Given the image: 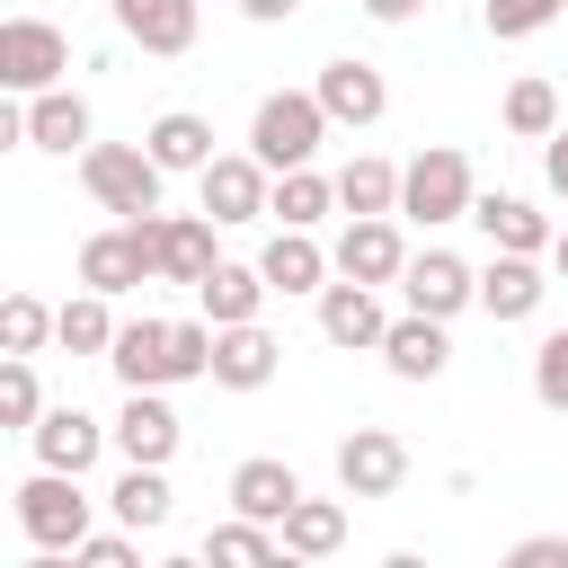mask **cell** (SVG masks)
I'll list each match as a JSON object with an SVG mask.
<instances>
[{
	"label": "cell",
	"mask_w": 568,
	"mask_h": 568,
	"mask_svg": "<svg viewBox=\"0 0 568 568\" xmlns=\"http://www.w3.org/2000/svg\"><path fill=\"white\" fill-rule=\"evenodd\" d=\"M320 142H328V106H320V89H275V98H257V115H248V151H257L275 178H284V169H311Z\"/></svg>",
	"instance_id": "obj_1"
},
{
	"label": "cell",
	"mask_w": 568,
	"mask_h": 568,
	"mask_svg": "<svg viewBox=\"0 0 568 568\" xmlns=\"http://www.w3.org/2000/svg\"><path fill=\"white\" fill-rule=\"evenodd\" d=\"M470 204H479L470 151H453V142H426V151L399 169V213H408V222L444 231V222H470Z\"/></svg>",
	"instance_id": "obj_2"
},
{
	"label": "cell",
	"mask_w": 568,
	"mask_h": 568,
	"mask_svg": "<svg viewBox=\"0 0 568 568\" xmlns=\"http://www.w3.org/2000/svg\"><path fill=\"white\" fill-rule=\"evenodd\" d=\"M160 160H151V142H89L80 151V186L115 213V222H142V213H160Z\"/></svg>",
	"instance_id": "obj_3"
},
{
	"label": "cell",
	"mask_w": 568,
	"mask_h": 568,
	"mask_svg": "<svg viewBox=\"0 0 568 568\" xmlns=\"http://www.w3.org/2000/svg\"><path fill=\"white\" fill-rule=\"evenodd\" d=\"M89 488H80V470H44L36 462V479H18V532L36 541V550H80L89 541Z\"/></svg>",
	"instance_id": "obj_4"
},
{
	"label": "cell",
	"mask_w": 568,
	"mask_h": 568,
	"mask_svg": "<svg viewBox=\"0 0 568 568\" xmlns=\"http://www.w3.org/2000/svg\"><path fill=\"white\" fill-rule=\"evenodd\" d=\"M62 71H71V36H62L53 18H9V27H0V89H9V98L53 89Z\"/></svg>",
	"instance_id": "obj_5"
},
{
	"label": "cell",
	"mask_w": 568,
	"mask_h": 568,
	"mask_svg": "<svg viewBox=\"0 0 568 568\" xmlns=\"http://www.w3.org/2000/svg\"><path fill=\"white\" fill-rule=\"evenodd\" d=\"M195 186H204V213H213L222 231H240V222H257V213L275 204V169H266L257 151H213V160L195 169Z\"/></svg>",
	"instance_id": "obj_6"
},
{
	"label": "cell",
	"mask_w": 568,
	"mask_h": 568,
	"mask_svg": "<svg viewBox=\"0 0 568 568\" xmlns=\"http://www.w3.org/2000/svg\"><path fill=\"white\" fill-rule=\"evenodd\" d=\"M80 284H98V293H133V284H160V257H151V222H115V231H89V240H80Z\"/></svg>",
	"instance_id": "obj_7"
},
{
	"label": "cell",
	"mask_w": 568,
	"mask_h": 568,
	"mask_svg": "<svg viewBox=\"0 0 568 568\" xmlns=\"http://www.w3.org/2000/svg\"><path fill=\"white\" fill-rule=\"evenodd\" d=\"M320 337H328V346H346V355H382V337H390L382 284H355V275L320 284Z\"/></svg>",
	"instance_id": "obj_8"
},
{
	"label": "cell",
	"mask_w": 568,
	"mask_h": 568,
	"mask_svg": "<svg viewBox=\"0 0 568 568\" xmlns=\"http://www.w3.org/2000/svg\"><path fill=\"white\" fill-rule=\"evenodd\" d=\"M142 222H151V257H160V284H186V293H195V284L222 266V257H213V231H222L213 213H142Z\"/></svg>",
	"instance_id": "obj_9"
},
{
	"label": "cell",
	"mask_w": 568,
	"mask_h": 568,
	"mask_svg": "<svg viewBox=\"0 0 568 568\" xmlns=\"http://www.w3.org/2000/svg\"><path fill=\"white\" fill-rule=\"evenodd\" d=\"M337 275H355V284H399V266H408V240H399V213H346V231H337Z\"/></svg>",
	"instance_id": "obj_10"
},
{
	"label": "cell",
	"mask_w": 568,
	"mask_h": 568,
	"mask_svg": "<svg viewBox=\"0 0 568 568\" xmlns=\"http://www.w3.org/2000/svg\"><path fill=\"white\" fill-rule=\"evenodd\" d=\"M399 302H408V311L453 320V311H470V302H479V266H462L453 248H408V266H399Z\"/></svg>",
	"instance_id": "obj_11"
},
{
	"label": "cell",
	"mask_w": 568,
	"mask_h": 568,
	"mask_svg": "<svg viewBox=\"0 0 568 568\" xmlns=\"http://www.w3.org/2000/svg\"><path fill=\"white\" fill-rule=\"evenodd\" d=\"M337 488H346V497H399V488H408V444H399L390 426H355V435L337 444Z\"/></svg>",
	"instance_id": "obj_12"
},
{
	"label": "cell",
	"mask_w": 568,
	"mask_h": 568,
	"mask_svg": "<svg viewBox=\"0 0 568 568\" xmlns=\"http://www.w3.org/2000/svg\"><path fill=\"white\" fill-rule=\"evenodd\" d=\"M106 364H115L124 390H169L178 382V320H124Z\"/></svg>",
	"instance_id": "obj_13"
},
{
	"label": "cell",
	"mask_w": 568,
	"mask_h": 568,
	"mask_svg": "<svg viewBox=\"0 0 568 568\" xmlns=\"http://www.w3.org/2000/svg\"><path fill=\"white\" fill-rule=\"evenodd\" d=\"M311 89H320L328 124H355V133H364V124H382V115H390V80H382L373 62H355V53L320 62V80H311Z\"/></svg>",
	"instance_id": "obj_14"
},
{
	"label": "cell",
	"mask_w": 568,
	"mask_h": 568,
	"mask_svg": "<svg viewBox=\"0 0 568 568\" xmlns=\"http://www.w3.org/2000/svg\"><path fill=\"white\" fill-rule=\"evenodd\" d=\"M541 302H550V275H541V257H524V248H497V257L479 266V311H488L497 328L532 320Z\"/></svg>",
	"instance_id": "obj_15"
},
{
	"label": "cell",
	"mask_w": 568,
	"mask_h": 568,
	"mask_svg": "<svg viewBox=\"0 0 568 568\" xmlns=\"http://www.w3.org/2000/svg\"><path fill=\"white\" fill-rule=\"evenodd\" d=\"M178 444H186V417H178L160 390H124V408H115V453H124V462H178Z\"/></svg>",
	"instance_id": "obj_16"
},
{
	"label": "cell",
	"mask_w": 568,
	"mask_h": 568,
	"mask_svg": "<svg viewBox=\"0 0 568 568\" xmlns=\"http://www.w3.org/2000/svg\"><path fill=\"white\" fill-rule=\"evenodd\" d=\"M106 435H115V426H98V417H89V408H71V399H62V408H44V417L27 426L36 462H44V470H80V479H89V462L106 453Z\"/></svg>",
	"instance_id": "obj_17"
},
{
	"label": "cell",
	"mask_w": 568,
	"mask_h": 568,
	"mask_svg": "<svg viewBox=\"0 0 568 568\" xmlns=\"http://www.w3.org/2000/svg\"><path fill=\"white\" fill-rule=\"evenodd\" d=\"M275 364H284V346H275V328H266V320L213 328V382H222V390H266V382H275Z\"/></svg>",
	"instance_id": "obj_18"
},
{
	"label": "cell",
	"mask_w": 568,
	"mask_h": 568,
	"mask_svg": "<svg viewBox=\"0 0 568 568\" xmlns=\"http://www.w3.org/2000/svg\"><path fill=\"white\" fill-rule=\"evenodd\" d=\"M382 364H390L399 382H444V364H453L444 320H435V311H399V320H390V337H382Z\"/></svg>",
	"instance_id": "obj_19"
},
{
	"label": "cell",
	"mask_w": 568,
	"mask_h": 568,
	"mask_svg": "<svg viewBox=\"0 0 568 568\" xmlns=\"http://www.w3.org/2000/svg\"><path fill=\"white\" fill-rule=\"evenodd\" d=\"M89 133H98V115H89L80 89L53 80V89L27 98V142H36V151H62V160H71V151H89Z\"/></svg>",
	"instance_id": "obj_20"
},
{
	"label": "cell",
	"mask_w": 568,
	"mask_h": 568,
	"mask_svg": "<svg viewBox=\"0 0 568 568\" xmlns=\"http://www.w3.org/2000/svg\"><path fill=\"white\" fill-rule=\"evenodd\" d=\"M293 497H302V470H293V462H275V453H248V462L231 470V515L284 524V515H293Z\"/></svg>",
	"instance_id": "obj_21"
},
{
	"label": "cell",
	"mask_w": 568,
	"mask_h": 568,
	"mask_svg": "<svg viewBox=\"0 0 568 568\" xmlns=\"http://www.w3.org/2000/svg\"><path fill=\"white\" fill-rule=\"evenodd\" d=\"M470 222L488 231V248H524V257H550V240H559V231H550V213H541V204H524V195H479V204H470Z\"/></svg>",
	"instance_id": "obj_22"
},
{
	"label": "cell",
	"mask_w": 568,
	"mask_h": 568,
	"mask_svg": "<svg viewBox=\"0 0 568 568\" xmlns=\"http://www.w3.org/2000/svg\"><path fill=\"white\" fill-rule=\"evenodd\" d=\"M115 27L142 44V53H186L195 44V0H115Z\"/></svg>",
	"instance_id": "obj_23"
},
{
	"label": "cell",
	"mask_w": 568,
	"mask_h": 568,
	"mask_svg": "<svg viewBox=\"0 0 568 568\" xmlns=\"http://www.w3.org/2000/svg\"><path fill=\"white\" fill-rule=\"evenodd\" d=\"M257 266H266V284H275V293H320V284L337 275V257H328L311 231H293V222L266 240V257H257Z\"/></svg>",
	"instance_id": "obj_24"
},
{
	"label": "cell",
	"mask_w": 568,
	"mask_h": 568,
	"mask_svg": "<svg viewBox=\"0 0 568 568\" xmlns=\"http://www.w3.org/2000/svg\"><path fill=\"white\" fill-rule=\"evenodd\" d=\"M266 293H275V284H266V266H231V257H222V266L195 284V302H204V320H213V328L257 320V311H266Z\"/></svg>",
	"instance_id": "obj_25"
},
{
	"label": "cell",
	"mask_w": 568,
	"mask_h": 568,
	"mask_svg": "<svg viewBox=\"0 0 568 568\" xmlns=\"http://www.w3.org/2000/svg\"><path fill=\"white\" fill-rule=\"evenodd\" d=\"M106 506H115V524H133V532H160L169 524V462H124V479L106 488Z\"/></svg>",
	"instance_id": "obj_26"
},
{
	"label": "cell",
	"mask_w": 568,
	"mask_h": 568,
	"mask_svg": "<svg viewBox=\"0 0 568 568\" xmlns=\"http://www.w3.org/2000/svg\"><path fill=\"white\" fill-rule=\"evenodd\" d=\"M275 532H284V559H337L346 550V506L337 497H293V515Z\"/></svg>",
	"instance_id": "obj_27"
},
{
	"label": "cell",
	"mask_w": 568,
	"mask_h": 568,
	"mask_svg": "<svg viewBox=\"0 0 568 568\" xmlns=\"http://www.w3.org/2000/svg\"><path fill=\"white\" fill-rule=\"evenodd\" d=\"M106 302H115V293H98V284H80V293H71V302L53 311V337H62L71 355H98V364H106V346H115V328H124V320H115Z\"/></svg>",
	"instance_id": "obj_28"
},
{
	"label": "cell",
	"mask_w": 568,
	"mask_h": 568,
	"mask_svg": "<svg viewBox=\"0 0 568 568\" xmlns=\"http://www.w3.org/2000/svg\"><path fill=\"white\" fill-rule=\"evenodd\" d=\"M142 142H151V160H160L169 178H178V169H204V160H213V124H204L195 106H169V115H151V133H142Z\"/></svg>",
	"instance_id": "obj_29"
},
{
	"label": "cell",
	"mask_w": 568,
	"mask_h": 568,
	"mask_svg": "<svg viewBox=\"0 0 568 568\" xmlns=\"http://www.w3.org/2000/svg\"><path fill=\"white\" fill-rule=\"evenodd\" d=\"M204 559H213V568H275V559H284V532L257 524V515H231V524L204 532Z\"/></svg>",
	"instance_id": "obj_30"
},
{
	"label": "cell",
	"mask_w": 568,
	"mask_h": 568,
	"mask_svg": "<svg viewBox=\"0 0 568 568\" xmlns=\"http://www.w3.org/2000/svg\"><path fill=\"white\" fill-rule=\"evenodd\" d=\"M337 213H399V169L373 160V151H355L337 169Z\"/></svg>",
	"instance_id": "obj_31"
},
{
	"label": "cell",
	"mask_w": 568,
	"mask_h": 568,
	"mask_svg": "<svg viewBox=\"0 0 568 568\" xmlns=\"http://www.w3.org/2000/svg\"><path fill=\"white\" fill-rule=\"evenodd\" d=\"M266 213H275V222H293V231H320V222L337 213V178H320V169H284Z\"/></svg>",
	"instance_id": "obj_32"
},
{
	"label": "cell",
	"mask_w": 568,
	"mask_h": 568,
	"mask_svg": "<svg viewBox=\"0 0 568 568\" xmlns=\"http://www.w3.org/2000/svg\"><path fill=\"white\" fill-rule=\"evenodd\" d=\"M506 133H515V142H550V133H559V89H550L541 71H524V80L506 89Z\"/></svg>",
	"instance_id": "obj_33"
},
{
	"label": "cell",
	"mask_w": 568,
	"mask_h": 568,
	"mask_svg": "<svg viewBox=\"0 0 568 568\" xmlns=\"http://www.w3.org/2000/svg\"><path fill=\"white\" fill-rule=\"evenodd\" d=\"M44 417V382H36V355H0V426H36Z\"/></svg>",
	"instance_id": "obj_34"
},
{
	"label": "cell",
	"mask_w": 568,
	"mask_h": 568,
	"mask_svg": "<svg viewBox=\"0 0 568 568\" xmlns=\"http://www.w3.org/2000/svg\"><path fill=\"white\" fill-rule=\"evenodd\" d=\"M44 337H53V311L36 293H9L0 302V355H44Z\"/></svg>",
	"instance_id": "obj_35"
},
{
	"label": "cell",
	"mask_w": 568,
	"mask_h": 568,
	"mask_svg": "<svg viewBox=\"0 0 568 568\" xmlns=\"http://www.w3.org/2000/svg\"><path fill=\"white\" fill-rule=\"evenodd\" d=\"M532 399H541L550 417H568V328H550V337L532 346Z\"/></svg>",
	"instance_id": "obj_36"
},
{
	"label": "cell",
	"mask_w": 568,
	"mask_h": 568,
	"mask_svg": "<svg viewBox=\"0 0 568 568\" xmlns=\"http://www.w3.org/2000/svg\"><path fill=\"white\" fill-rule=\"evenodd\" d=\"M559 9H568V0H479L488 36H506V44H515V36H541V27L559 18Z\"/></svg>",
	"instance_id": "obj_37"
},
{
	"label": "cell",
	"mask_w": 568,
	"mask_h": 568,
	"mask_svg": "<svg viewBox=\"0 0 568 568\" xmlns=\"http://www.w3.org/2000/svg\"><path fill=\"white\" fill-rule=\"evenodd\" d=\"M124 532H133V524H124ZM124 532H89V541H80V550H71V568H133V559H142V550H133V541H124Z\"/></svg>",
	"instance_id": "obj_38"
},
{
	"label": "cell",
	"mask_w": 568,
	"mask_h": 568,
	"mask_svg": "<svg viewBox=\"0 0 568 568\" xmlns=\"http://www.w3.org/2000/svg\"><path fill=\"white\" fill-rule=\"evenodd\" d=\"M506 568H568V541H559V532H532V541L506 550Z\"/></svg>",
	"instance_id": "obj_39"
},
{
	"label": "cell",
	"mask_w": 568,
	"mask_h": 568,
	"mask_svg": "<svg viewBox=\"0 0 568 568\" xmlns=\"http://www.w3.org/2000/svg\"><path fill=\"white\" fill-rule=\"evenodd\" d=\"M541 178H550V195L568 204V124H559V133L541 142Z\"/></svg>",
	"instance_id": "obj_40"
},
{
	"label": "cell",
	"mask_w": 568,
	"mask_h": 568,
	"mask_svg": "<svg viewBox=\"0 0 568 568\" xmlns=\"http://www.w3.org/2000/svg\"><path fill=\"white\" fill-rule=\"evenodd\" d=\"M293 9H302V0H240V18H248V27H284Z\"/></svg>",
	"instance_id": "obj_41"
},
{
	"label": "cell",
	"mask_w": 568,
	"mask_h": 568,
	"mask_svg": "<svg viewBox=\"0 0 568 568\" xmlns=\"http://www.w3.org/2000/svg\"><path fill=\"white\" fill-rule=\"evenodd\" d=\"M417 9H426V0H364V18H373V27H408Z\"/></svg>",
	"instance_id": "obj_42"
},
{
	"label": "cell",
	"mask_w": 568,
	"mask_h": 568,
	"mask_svg": "<svg viewBox=\"0 0 568 568\" xmlns=\"http://www.w3.org/2000/svg\"><path fill=\"white\" fill-rule=\"evenodd\" d=\"M550 275H559V284H568V231H559V240H550Z\"/></svg>",
	"instance_id": "obj_43"
}]
</instances>
